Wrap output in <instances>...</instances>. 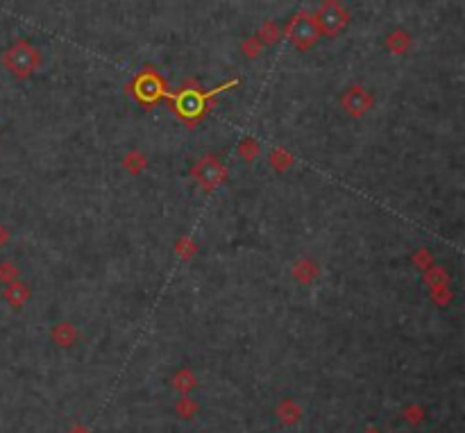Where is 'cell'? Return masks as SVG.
Instances as JSON below:
<instances>
[{
	"label": "cell",
	"mask_w": 465,
	"mask_h": 433,
	"mask_svg": "<svg viewBox=\"0 0 465 433\" xmlns=\"http://www.w3.org/2000/svg\"><path fill=\"white\" fill-rule=\"evenodd\" d=\"M409 46H411V34L402 28L391 30L384 39V48L389 50L391 55H404L409 50Z\"/></svg>",
	"instance_id": "6"
},
{
	"label": "cell",
	"mask_w": 465,
	"mask_h": 433,
	"mask_svg": "<svg viewBox=\"0 0 465 433\" xmlns=\"http://www.w3.org/2000/svg\"><path fill=\"white\" fill-rule=\"evenodd\" d=\"M7 240H10V231H7L3 224H0V250L7 245Z\"/></svg>",
	"instance_id": "13"
},
{
	"label": "cell",
	"mask_w": 465,
	"mask_h": 433,
	"mask_svg": "<svg viewBox=\"0 0 465 433\" xmlns=\"http://www.w3.org/2000/svg\"><path fill=\"white\" fill-rule=\"evenodd\" d=\"M41 64V53L37 46H32L30 41H16L14 46H10L3 55V66L10 71L14 77H30Z\"/></svg>",
	"instance_id": "1"
},
{
	"label": "cell",
	"mask_w": 465,
	"mask_h": 433,
	"mask_svg": "<svg viewBox=\"0 0 465 433\" xmlns=\"http://www.w3.org/2000/svg\"><path fill=\"white\" fill-rule=\"evenodd\" d=\"M16 279V265L12 261H3L0 263V281L10 284Z\"/></svg>",
	"instance_id": "11"
},
{
	"label": "cell",
	"mask_w": 465,
	"mask_h": 433,
	"mask_svg": "<svg viewBox=\"0 0 465 433\" xmlns=\"http://www.w3.org/2000/svg\"><path fill=\"white\" fill-rule=\"evenodd\" d=\"M286 34H288L291 43H293V46H295L297 50H309L318 39H320V32H318V28H316L313 16H311V14H307V12L297 14L295 19H293V21L288 23Z\"/></svg>",
	"instance_id": "3"
},
{
	"label": "cell",
	"mask_w": 465,
	"mask_h": 433,
	"mask_svg": "<svg viewBox=\"0 0 465 433\" xmlns=\"http://www.w3.org/2000/svg\"><path fill=\"white\" fill-rule=\"evenodd\" d=\"M195 177L204 188H216L225 179V168L218 159H202L195 166Z\"/></svg>",
	"instance_id": "4"
},
{
	"label": "cell",
	"mask_w": 465,
	"mask_h": 433,
	"mask_svg": "<svg viewBox=\"0 0 465 433\" xmlns=\"http://www.w3.org/2000/svg\"><path fill=\"white\" fill-rule=\"evenodd\" d=\"M55 338L57 343L62 345V348H66V345H71L75 341V332L71 325H57L55 329Z\"/></svg>",
	"instance_id": "9"
},
{
	"label": "cell",
	"mask_w": 465,
	"mask_h": 433,
	"mask_svg": "<svg viewBox=\"0 0 465 433\" xmlns=\"http://www.w3.org/2000/svg\"><path fill=\"white\" fill-rule=\"evenodd\" d=\"M202 109V100L200 98H195V95H191V93H186L184 98H182V102H179V111L182 114H197V111Z\"/></svg>",
	"instance_id": "8"
},
{
	"label": "cell",
	"mask_w": 465,
	"mask_h": 433,
	"mask_svg": "<svg viewBox=\"0 0 465 433\" xmlns=\"http://www.w3.org/2000/svg\"><path fill=\"white\" fill-rule=\"evenodd\" d=\"M279 418H282V422L293 424V422L300 418V409L293 402H284L282 409H279Z\"/></svg>",
	"instance_id": "10"
},
{
	"label": "cell",
	"mask_w": 465,
	"mask_h": 433,
	"mask_svg": "<svg viewBox=\"0 0 465 433\" xmlns=\"http://www.w3.org/2000/svg\"><path fill=\"white\" fill-rule=\"evenodd\" d=\"M139 95L141 98H145V100H152V98H157L159 95V91H154V84L150 82V80H143L141 84H139Z\"/></svg>",
	"instance_id": "12"
},
{
	"label": "cell",
	"mask_w": 465,
	"mask_h": 433,
	"mask_svg": "<svg viewBox=\"0 0 465 433\" xmlns=\"http://www.w3.org/2000/svg\"><path fill=\"white\" fill-rule=\"evenodd\" d=\"M368 433H379V431H368Z\"/></svg>",
	"instance_id": "14"
},
{
	"label": "cell",
	"mask_w": 465,
	"mask_h": 433,
	"mask_svg": "<svg viewBox=\"0 0 465 433\" xmlns=\"http://www.w3.org/2000/svg\"><path fill=\"white\" fill-rule=\"evenodd\" d=\"M370 105H373V98H370V93L364 86H350L345 95H343V107L348 109L350 116H364Z\"/></svg>",
	"instance_id": "5"
},
{
	"label": "cell",
	"mask_w": 465,
	"mask_h": 433,
	"mask_svg": "<svg viewBox=\"0 0 465 433\" xmlns=\"http://www.w3.org/2000/svg\"><path fill=\"white\" fill-rule=\"evenodd\" d=\"M316 28L325 37H338L350 25V12L345 10V5L341 0H325V3L318 7V12L313 14Z\"/></svg>",
	"instance_id": "2"
},
{
	"label": "cell",
	"mask_w": 465,
	"mask_h": 433,
	"mask_svg": "<svg viewBox=\"0 0 465 433\" xmlns=\"http://www.w3.org/2000/svg\"><path fill=\"white\" fill-rule=\"evenodd\" d=\"M3 297H5V302L10 307H14V309H21L25 302L30 300V288L25 284H21V281H10L7 284V288L3 291Z\"/></svg>",
	"instance_id": "7"
}]
</instances>
